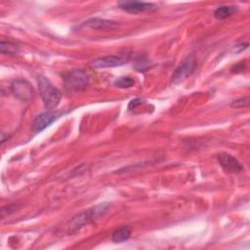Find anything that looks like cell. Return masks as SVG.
<instances>
[{
  "mask_svg": "<svg viewBox=\"0 0 250 250\" xmlns=\"http://www.w3.org/2000/svg\"><path fill=\"white\" fill-rule=\"evenodd\" d=\"M108 206H109L108 203H101L91 209L85 210V211L75 215L68 222L67 232L75 233L80 229H82L84 226L97 220L99 217L103 216L106 212Z\"/></svg>",
  "mask_w": 250,
  "mask_h": 250,
  "instance_id": "1",
  "label": "cell"
},
{
  "mask_svg": "<svg viewBox=\"0 0 250 250\" xmlns=\"http://www.w3.org/2000/svg\"><path fill=\"white\" fill-rule=\"evenodd\" d=\"M37 82H38L39 93L45 106L49 110L56 108L60 104V101L62 98V94L60 90L57 87H55L47 77L43 75L38 76Z\"/></svg>",
  "mask_w": 250,
  "mask_h": 250,
  "instance_id": "2",
  "label": "cell"
},
{
  "mask_svg": "<svg viewBox=\"0 0 250 250\" xmlns=\"http://www.w3.org/2000/svg\"><path fill=\"white\" fill-rule=\"evenodd\" d=\"M64 84L70 90H83L90 83L89 74L83 69H74L63 75Z\"/></svg>",
  "mask_w": 250,
  "mask_h": 250,
  "instance_id": "3",
  "label": "cell"
},
{
  "mask_svg": "<svg viewBox=\"0 0 250 250\" xmlns=\"http://www.w3.org/2000/svg\"><path fill=\"white\" fill-rule=\"evenodd\" d=\"M196 67V62L193 55H188L174 71L171 81L173 84H179L189 77Z\"/></svg>",
  "mask_w": 250,
  "mask_h": 250,
  "instance_id": "4",
  "label": "cell"
},
{
  "mask_svg": "<svg viewBox=\"0 0 250 250\" xmlns=\"http://www.w3.org/2000/svg\"><path fill=\"white\" fill-rule=\"evenodd\" d=\"M129 61V56L127 54L105 56L93 60L91 65L95 68H105V67H115L126 63Z\"/></svg>",
  "mask_w": 250,
  "mask_h": 250,
  "instance_id": "5",
  "label": "cell"
},
{
  "mask_svg": "<svg viewBox=\"0 0 250 250\" xmlns=\"http://www.w3.org/2000/svg\"><path fill=\"white\" fill-rule=\"evenodd\" d=\"M11 91L13 95L21 101H28L33 96L32 86L24 79L14 80L11 84Z\"/></svg>",
  "mask_w": 250,
  "mask_h": 250,
  "instance_id": "6",
  "label": "cell"
},
{
  "mask_svg": "<svg viewBox=\"0 0 250 250\" xmlns=\"http://www.w3.org/2000/svg\"><path fill=\"white\" fill-rule=\"evenodd\" d=\"M61 114H62V112L51 110L40 113L35 117V119L32 122V130L36 133L43 131L46 127L53 123Z\"/></svg>",
  "mask_w": 250,
  "mask_h": 250,
  "instance_id": "7",
  "label": "cell"
},
{
  "mask_svg": "<svg viewBox=\"0 0 250 250\" xmlns=\"http://www.w3.org/2000/svg\"><path fill=\"white\" fill-rule=\"evenodd\" d=\"M120 9L131 13H144V12H151L157 9V6L153 3L148 2H140V1H123L119 3Z\"/></svg>",
  "mask_w": 250,
  "mask_h": 250,
  "instance_id": "8",
  "label": "cell"
},
{
  "mask_svg": "<svg viewBox=\"0 0 250 250\" xmlns=\"http://www.w3.org/2000/svg\"><path fill=\"white\" fill-rule=\"evenodd\" d=\"M218 161L224 170L229 173H239L243 170L239 161L229 153L222 152L218 154Z\"/></svg>",
  "mask_w": 250,
  "mask_h": 250,
  "instance_id": "9",
  "label": "cell"
},
{
  "mask_svg": "<svg viewBox=\"0 0 250 250\" xmlns=\"http://www.w3.org/2000/svg\"><path fill=\"white\" fill-rule=\"evenodd\" d=\"M81 26L88 27L91 29H97V30H111L118 26V22L111 20L94 18L83 22Z\"/></svg>",
  "mask_w": 250,
  "mask_h": 250,
  "instance_id": "10",
  "label": "cell"
},
{
  "mask_svg": "<svg viewBox=\"0 0 250 250\" xmlns=\"http://www.w3.org/2000/svg\"><path fill=\"white\" fill-rule=\"evenodd\" d=\"M131 236V229L129 227H121L112 232L111 239L114 242L120 243L129 239Z\"/></svg>",
  "mask_w": 250,
  "mask_h": 250,
  "instance_id": "11",
  "label": "cell"
},
{
  "mask_svg": "<svg viewBox=\"0 0 250 250\" xmlns=\"http://www.w3.org/2000/svg\"><path fill=\"white\" fill-rule=\"evenodd\" d=\"M236 11H237V7L235 6H221L215 10L214 16L216 19L225 20L227 18H229L233 14H235Z\"/></svg>",
  "mask_w": 250,
  "mask_h": 250,
  "instance_id": "12",
  "label": "cell"
},
{
  "mask_svg": "<svg viewBox=\"0 0 250 250\" xmlns=\"http://www.w3.org/2000/svg\"><path fill=\"white\" fill-rule=\"evenodd\" d=\"M0 52L2 54H8V55H16L19 53V49L17 45L11 42H5L1 41L0 43Z\"/></svg>",
  "mask_w": 250,
  "mask_h": 250,
  "instance_id": "13",
  "label": "cell"
},
{
  "mask_svg": "<svg viewBox=\"0 0 250 250\" xmlns=\"http://www.w3.org/2000/svg\"><path fill=\"white\" fill-rule=\"evenodd\" d=\"M114 86L118 87V88H131L134 86L135 84V80L132 77L129 76H123V77H118L115 81H114Z\"/></svg>",
  "mask_w": 250,
  "mask_h": 250,
  "instance_id": "14",
  "label": "cell"
},
{
  "mask_svg": "<svg viewBox=\"0 0 250 250\" xmlns=\"http://www.w3.org/2000/svg\"><path fill=\"white\" fill-rule=\"evenodd\" d=\"M148 61L146 58H140L135 62V68L139 71H145L148 67Z\"/></svg>",
  "mask_w": 250,
  "mask_h": 250,
  "instance_id": "15",
  "label": "cell"
},
{
  "mask_svg": "<svg viewBox=\"0 0 250 250\" xmlns=\"http://www.w3.org/2000/svg\"><path fill=\"white\" fill-rule=\"evenodd\" d=\"M249 105V98L245 97V98H240L238 100H235L231 103V106L232 107H236V108H240V107H246Z\"/></svg>",
  "mask_w": 250,
  "mask_h": 250,
  "instance_id": "16",
  "label": "cell"
},
{
  "mask_svg": "<svg viewBox=\"0 0 250 250\" xmlns=\"http://www.w3.org/2000/svg\"><path fill=\"white\" fill-rule=\"evenodd\" d=\"M144 104V101L142 100V99H134V100H132L130 103H129V104H128V109H134L136 106H138V105H140V104Z\"/></svg>",
  "mask_w": 250,
  "mask_h": 250,
  "instance_id": "17",
  "label": "cell"
}]
</instances>
